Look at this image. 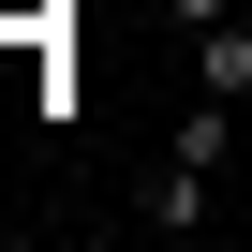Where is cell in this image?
I'll use <instances>...</instances> for the list:
<instances>
[{
	"instance_id": "cell-1",
	"label": "cell",
	"mask_w": 252,
	"mask_h": 252,
	"mask_svg": "<svg viewBox=\"0 0 252 252\" xmlns=\"http://www.w3.org/2000/svg\"><path fill=\"white\" fill-rule=\"evenodd\" d=\"M193 74H208V89H252V0H237V15H208V30H193Z\"/></svg>"
},
{
	"instance_id": "cell-2",
	"label": "cell",
	"mask_w": 252,
	"mask_h": 252,
	"mask_svg": "<svg viewBox=\"0 0 252 252\" xmlns=\"http://www.w3.org/2000/svg\"><path fill=\"white\" fill-rule=\"evenodd\" d=\"M163 15H178V30H208V15H237V0H163Z\"/></svg>"
}]
</instances>
